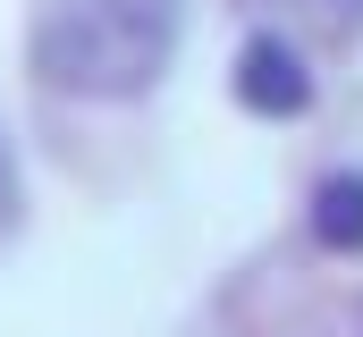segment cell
<instances>
[{
    "label": "cell",
    "instance_id": "6da1fadb",
    "mask_svg": "<svg viewBox=\"0 0 363 337\" xmlns=\"http://www.w3.org/2000/svg\"><path fill=\"white\" fill-rule=\"evenodd\" d=\"M186 0H51L34 17V76L68 101H135L178 51Z\"/></svg>",
    "mask_w": 363,
    "mask_h": 337
},
{
    "label": "cell",
    "instance_id": "7a4b0ae2",
    "mask_svg": "<svg viewBox=\"0 0 363 337\" xmlns=\"http://www.w3.org/2000/svg\"><path fill=\"white\" fill-rule=\"evenodd\" d=\"M237 101L262 110V118H296V110L313 101V76H304V59H296L279 34H254V42L237 51Z\"/></svg>",
    "mask_w": 363,
    "mask_h": 337
},
{
    "label": "cell",
    "instance_id": "3957f363",
    "mask_svg": "<svg viewBox=\"0 0 363 337\" xmlns=\"http://www.w3.org/2000/svg\"><path fill=\"white\" fill-rule=\"evenodd\" d=\"M313 236L330 253H363V177L355 168L321 177V194H313Z\"/></svg>",
    "mask_w": 363,
    "mask_h": 337
},
{
    "label": "cell",
    "instance_id": "277c9868",
    "mask_svg": "<svg viewBox=\"0 0 363 337\" xmlns=\"http://www.w3.org/2000/svg\"><path fill=\"white\" fill-rule=\"evenodd\" d=\"M9 219H17V168H9V144H0V236H9Z\"/></svg>",
    "mask_w": 363,
    "mask_h": 337
}]
</instances>
